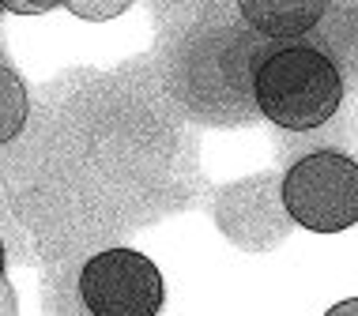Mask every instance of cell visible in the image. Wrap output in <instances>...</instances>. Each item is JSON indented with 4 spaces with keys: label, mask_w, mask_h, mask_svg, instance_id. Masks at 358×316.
I'll use <instances>...</instances> for the list:
<instances>
[{
    "label": "cell",
    "mask_w": 358,
    "mask_h": 316,
    "mask_svg": "<svg viewBox=\"0 0 358 316\" xmlns=\"http://www.w3.org/2000/svg\"><path fill=\"white\" fill-rule=\"evenodd\" d=\"M132 0H69V12L87 19V23H106V19L121 15Z\"/></svg>",
    "instance_id": "8"
},
{
    "label": "cell",
    "mask_w": 358,
    "mask_h": 316,
    "mask_svg": "<svg viewBox=\"0 0 358 316\" xmlns=\"http://www.w3.org/2000/svg\"><path fill=\"white\" fill-rule=\"evenodd\" d=\"M340 72L313 45L272 50L257 68V110L279 128H317L340 110Z\"/></svg>",
    "instance_id": "2"
},
{
    "label": "cell",
    "mask_w": 358,
    "mask_h": 316,
    "mask_svg": "<svg viewBox=\"0 0 358 316\" xmlns=\"http://www.w3.org/2000/svg\"><path fill=\"white\" fill-rule=\"evenodd\" d=\"M283 207L313 234H340L358 223V162L336 151L298 158L283 177Z\"/></svg>",
    "instance_id": "3"
},
{
    "label": "cell",
    "mask_w": 358,
    "mask_h": 316,
    "mask_svg": "<svg viewBox=\"0 0 358 316\" xmlns=\"http://www.w3.org/2000/svg\"><path fill=\"white\" fill-rule=\"evenodd\" d=\"M0 12H4V4H0Z\"/></svg>",
    "instance_id": "12"
},
{
    "label": "cell",
    "mask_w": 358,
    "mask_h": 316,
    "mask_svg": "<svg viewBox=\"0 0 358 316\" xmlns=\"http://www.w3.org/2000/svg\"><path fill=\"white\" fill-rule=\"evenodd\" d=\"M245 23L264 38H302L328 12V0H238Z\"/></svg>",
    "instance_id": "5"
},
{
    "label": "cell",
    "mask_w": 358,
    "mask_h": 316,
    "mask_svg": "<svg viewBox=\"0 0 358 316\" xmlns=\"http://www.w3.org/2000/svg\"><path fill=\"white\" fill-rule=\"evenodd\" d=\"M0 279H4V245H0Z\"/></svg>",
    "instance_id": "11"
},
{
    "label": "cell",
    "mask_w": 358,
    "mask_h": 316,
    "mask_svg": "<svg viewBox=\"0 0 358 316\" xmlns=\"http://www.w3.org/2000/svg\"><path fill=\"white\" fill-rule=\"evenodd\" d=\"M80 298L91 316H155L162 275L136 248H106L80 271Z\"/></svg>",
    "instance_id": "4"
},
{
    "label": "cell",
    "mask_w": 358,
    "mask_h": 316,
    "mask_svg": "<svg viewBox=\"0 0 358 316\" xmlns=\"http://www.w3.org/2000/svg\"><path fill=\"white\" fill-rule=\"evenodd\" d=\"M0 4H4L8 12H15V15H42L57 4H69V0H0Z\"/></svg>",
    "instance_id": "9"
},
{
    "label": "cell",
    "mask_w": 358,
    "mask_h": 316,
    "mask_svg": "<svg viewBox=\"0 0 358 316\" xmlns=\"http://www.w3.org/2000/svg\"><path fill=\"white\" fill-rule=\"evenodd\" d=\"M321 53L336 64L340 80L358 87V8H340L321 34Z\"/></svg>",
    "instance_id": "6"
},
{
    "label": "cell",
    "mask_w": 358,
    "mask_h": 316,
    "mask_svg": "<svg viewBox=\"0 0 358 316\" xmlns=\"http://www.w3.org/2000/svg\"><path fill=\"white\" fill-rule=\"evenodd\" d=\"M260 38L238 27H211L181 45L173 64V94L189 105V113L215 124L249 121L260 113L257 68L268 57Z\"/></svg>",
    "instance_id": "1"
},
{
    "label": "cell",
    "mask_w": 358,
    "mask_h": 316,
    "mask_svg": "<svg viewBox=\"0 0 358 316\" xmlns=\"http://www.w3.org/2000/svg\"><path fill=\"white\" fill-rule=\"evenodd\" d=\"M351 309H358V301H343V305H336L332 313H351Z\"/></svg>",
    "instance_id": "10"
},
{
    "label": "cell",
    "mask_w": 358,
    "mask_h": 316,
    "mask_svg": "<svg viewBox=\"0 0 358 316\" xmlns=\"http://www.w3.org/2000/svg\"><path fill=\"white\" fill-rule=\"evenodd\" d=\"M31 102H27V87L23 80L0 64V143H12L27 124Z\"/></svg>",
    "instance_id": "7"
}]
</instances>
